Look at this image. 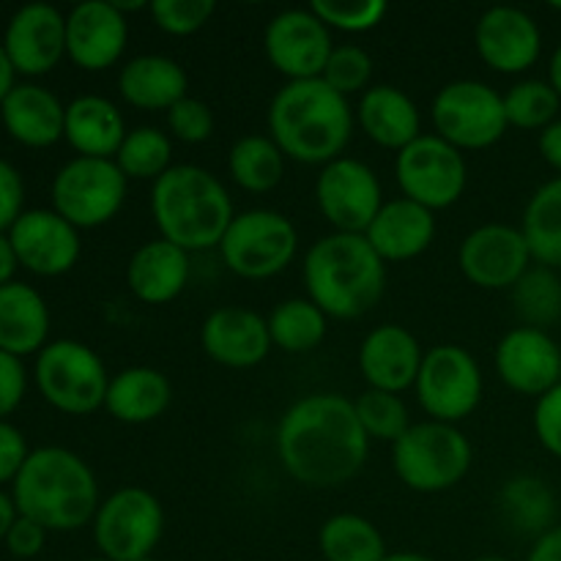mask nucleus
I'll return each mask as SVG.
<instances>
[{"label":"nucleus","instance_id":"obj_1","mask_svg":"<svg viewBox=\"0 0 561 561\" xmlns=\"http://www.w3.org/2000/svg\"><path fill=\"white\" fill-rule=\"evenodd\" d=\"M277 455L290 480L312 491H334L365 469L370 438L356 416L354 400L316 392L296 400L283 414Z\"/></svg>","mask_w":561,"mask_h":561},{"label":"nucleus","instance_id":"obj_2","mask_svg":"<svg viewBox=\"0 0 561 561\" xmlns=\"http://www.w3.org/2000/svg\"><path fill=\"white\" fill-rule=\"evenodd\" d=\"M268 137L279 146L285 159L299 164H323L345 157L356 118L348 99L316 80L285 82L272 96L266 113Z\"/></svg>","mask_w":561,"mask_h":561},{"label":"nucleus","instance_id":"obj_3","mask_svg":"<svg viewBox=\"0 0 561 561\" xmlns=\"http://www.w3.org/2000/svg\"><path fill=\"white\" fill-rule=\"evenodd\" d=\"M307 299L327 318L356 321L367 316L387 290V263L365 233H329L312 241L301 266Z\"/></svg>","mask_w":561,"mask_h":561},{"label":"nucleus","instance_id":"obj_4","mask_svg":"<svg viewBox=\"0 0 561 561\" xmlns=\"http://www.w3.org/2000/svg\"><path fill=\"white\" fill-rule=\"evenodd\" d=\"M16 513L47 531H77L93 524L102 496L91 466L66 447L31 449L11 482Z\"/></svg>","mask_w":561,"mask_h":561},{"label":"nucleus","instance_id":"obj_5","mask_svg":"<svg viewBox=\"0 0 561 561\" xmlns=\"http://www.w3.org/2000/svg\"><path fill=\"white\" fill-rule=\"evenodd\" d=\"M151 217L159 239L192 252L219 250L236 217L228 186L201 164H173L151 184Z\"/></svg>","mask_w":561,"mask_h":561},{"label":"nucleus","instance_id":"obj_6","mask_svg":"<svg viewBox=\"0 0 561 561\" xmlns=\"http://www.w3.org/2000/svg\"><path fill=\"white\" fill-rule=\"evenodd\" d=\"M471 460L474 449L469 436L447 422H414L392 444L394 474L414 493L453 491L466 480Z\"/></svg>","mask_w":561,"mask_h":561},{"label":"nucleus","instance_id":"obj_7","mask_svg":"<svg viewBox=\"0 0 561 561\" xmlns=\"http://www.w3.org/2000/svg\"><path fill=\"white\" fill-rule=\"evenodd\" d=\"M110 378L102 356L80 340H53L38 351L33 367L42 398L69 416H88L104 409Z\"/></svg>","mask_w":561,"mask_h":561},{"label":"nucleus","instance_id":"obj_8","mask_svg":"<svg viewBox=\"0 0 561 561\" xmlns=\"http://www.w3.org/2000/svg\"><path fill=\"white\" fill-rule=\"evenodd\" d=\"M299 230L274 208L239 211L219 241L225 268L241 279H272L294 263Z\"/></svg>","mask_w":561,"mask_h":561},{"label":"nucleus","instance_id":"obj_9","mask_svg":"<svg viewBox=\"0 0 561 561\" xmlns=\"http://www.w3.org/2000/svg\"><path fill=\"white\" fill-rule=\"evenodd\" d=\"M129 192V179L121 173L115 159L75 157L55 173L49 197L53 211L77 230H93L113 222Z\"/></svg>","mask_w":561,"mask_h":561},{"label":"nucleus","instance_id":"obj_10","mask_svg":"<svg viewBox=\"0 0 561 561\" xmlns=\"http://www.w3.org/2000/svg\"><path fill=\"white\" fill-rule=\"evenodd\" d=\"M93 542L110 561L151 559L164 535V507L146 488H118L93 515Z\"/></svg>","mask_w":561,"mask_h":561},{"label":"nucleus","instance_id":"obj_11","mask_svg":"<svg viewBox=\"0 0 561 561\" xmlns=\"http://www.w3.org/2000/svg\"><path fill=\"white\" fill-rule=\"evenodd\" d=\"M433 129L458 151H485L510 129L504 96L480 80H453L431 104Z\"/></svg>","mask_w":561,"mask_h":561},{"label":"nucleus","instance_id":"obj_12","mask_svg":"<svg viewBox=\"0 0 561 561\" xmlns=\"http://www.w3.org/2000/svg\"><path fill=\"white\" fill-rule=\"evenodd\" d=\"M414 389L422 411L431 420L458 425L480 409L485 378L469 348L442 343L425 351Z\"/></svg>","mask_w":561,"mask_h":561},{"label":"nucleus","instance_id":"obj_13","mask_svg":"<svg viewBox=\"0 0 561 561\" xmlns=\"http://www.w3.org/2000/svg\"><path fill=\"white\" fill-rule=\"evenodd\" d=\"M394 179L403 197L436 214L463 197L469 184V164L463 151L442 140L436 131L433 135L422 131L394 159Z\"/></svg>","mask_w":561,"mask_h":561},{"label":"nucleus","instance_id":"obj_14","mask_svg":"<svg viewBox=\"0 0 561 561\" xmlns=\"http://www.w3.org/2000/svg\"><path fill=\"white\" fill-rule=\"evenodd\" d=\"M316 203L334 233H365L387 201L381 179L370 164L340 157L318 170Z\"/></svg>","mask_w":561,"mask_h":561},{"label":"nucleus","instance_id":"obj_15","mask_svg":"<svg viewBox=\"0 0 561 561\" xmlns=\"http://www.w3.org/2000/svg\"><path fill=\"white\" fill-rule=\"evenodd\" d=\"M263 49L274 71L288 82L316 80L327 69V60L334 49L332 31L321 16L307 9H285L268 20L263 33Z\"/></svg>","mask_w":561,"mask_h":561},{"label":"nucleus","instance_id":"obj_16","mask_svg":"<svg viewBox=\"0 0 561 561\" xmlns=\"http://www.w3.org/2000/svg\"><path fill=\"white\" fill-rule=\"evenodd\" d=\"M458 266L471 285L482 290H513L535 266L524 230L488 222L471 230L458 250Z\"/></svg>","mask_w":561,"mask_h":561},{"label":"nucleus","instance_id":"obj_17","mask_svg":"<svg viewBox=\"0 0 561 561\" xmlns=\"http://www.w3.org/2000/svg\"><path fill=\"white\" fill-rule=\"evenodd\" d=\"M493 367L510 392L542 398L561 383V348L546 329L520 323L499 340Z\"/></svg>","mask_w":561,"mask_h":561},{"label":"nucleus","instance_id":"obj_18","mask_svg":"<svg viewBox=\"0 0 561 561\" xmlns=\"http://www.w3.org/2000/svg\"><path fill=\"white\" fill-rule=\"evenodd\" d=\"M9 241L22 268L38 277H60L82 255L80 230L53 208H27L9 230Z\"/></svg>","mask_w":561,"mask_h":561},{"label":"nucleus","instance_id":"obj_19","mask_svg":"<svg viewBox=\"0 0 561 561\" xmlns=\"http://www.w3.org/2000/svg\"><path fill=\"white\" fill-rule=\"evenodd\" d=\"M474 47L482 64L499 75H524L540 60L542 31L518 5H491L474 25Z\"/></svg>","mask_w":561,"mask_h":561},{"label":"nucleus","instance_id":"obj_20","mask_svg":"<svg viewBox=\"0 0 561 561\" xmlns=\"http://www.w3.org/2000/svg\"><path fill=\"white\" fill-rule=\"evenodd\" d=\"M129 20L115 0H82L66 14V58L82 71H104L124 58Z\"/></svg>","mask_w":561,"mask_h":561},{"label":"nucleus","instance_id":"obj_21","mask_svg":"<svg viewBox=\"0 0 561 561\" xmlns=\"http://www.w3.org/2000/svg\"><path fill=\"white\" fill-rule=\"evenodd\" d=\"M0 42L16 75H49L66 58V14L53 3L20 5Z\"/></svg>","mask_w":561,"mask_h":561},{"label":"nucleus","instance_id":"obj_22","mask_svg":"<svg viewBox=\"0 0 561 561\" xmlns=\"http://www.w3.org/2000/svg\"><path fill=\"white\" fill-rule=\"evenodd\" d=\"M201 345L206 356L230 370H250L272 354L268 321L250 307H217L201 327Z\"/></svg>","mask_w":561,"mask_h":561},{"label":"nucleus","instance_id":"obj_23","mask_svg":"<svg viewBox=\"0 0 561 561\" xmlns=\"http://www.w3.org/2000/svg\"><path fill=\"white\" fill-rule=\"evenodd\" d=\"M422 359H425V348L414 337V332L400 323H381V327L370 329L362 340L359 356H356L367 389L392 394L414 387L420 378Z\"/></svg>","mask_w":561,"mask_h":561},{"label":"nucleus","instance_id":"obj_24","mask_svg":"<svg viewBox=\"0 0 561 561\" xmlns=\"http://www.w3.org/2000/svg\"><path fill=\"white\" fill-rule=\"evenodd\" d=\"M365 239L387 266L414 261L436 241V214L403 195L392 197L365 230Z\"/></svg>","mask_w":561,"mask_h":561},{"label":"nucleus","instance_id":"obj_25","mask_svg":"<svg viewBox=\"0 0 561 561\" xmlns=\"http://www.w3.org/2000/svg\"><path fill=\"white\" fill-rule=\"evenodd\" d=\"M192 277L190 252L164 239H151L131 252L126 285L142 305L162 307L179 299Z\"/></svg>","mask_w":561,"mask_h":561},{"label":"nucleus","instance_id":"obj_26","mask_svg":"<svg viewBox=\"0 0 561 561\" xmlns=\"http://www.w3.org/2000/svg\"><path fill=\"white\" fill-rule=\"evenodd\" d=\"M0 121L20 146L49 148L64 140L66 104L38 82H16L0 102Z\"/></svg>","mask_w":561,"mask_h":561},{"label":"nucleus","instance_id":"obj_27","mask_svg":"<svg viewBox=\"0 0 561 561\" xmlns=\"http://www.w3.org/2000/svg\"><path fill=\"white\" fill-rule=\"evenodd\" d=\"M356 126L370 142L387 151H403L422 135V115L414 99L398 85H370L354 107Z\"/></svg>","mask_w":561,"mask_h":561},{"label":"nucleus","instance_id":"obj_28","mask_svg":"<svg viewBox=\"0 0 561 561\" xmlns=\"http://www.w3.org/2000/svg\"><path fill=\"white\" fill-rule=\"evenodd\" d=\"M118 93L129 107L142 113H168L190 96V77L179 60L159 53L135 55L118 71Z\"/></svg>","mask_w":561,"mask_h":561},{"label":"nucleus","instance_id":"obj_29","mask_svg":"<svg viewBox=\"0 0 561 561\" xmlns=\"http://www.w3.org/2000/svg\"><path fill=\"white\" fill-rule=\"evenodd\" d=\"M126 118L118 104L99 93H82L66 104L64 140L77 157L115 159L126 137Z\"/></svg>","mask_w":561,"mask_h":561},{"label":"nucleus","instance_id":"obj_30","mask_svg":"<svg viewBox=\"0 0 561 561\" xmlns=\"http://www.w3.org/2000/svg\"><path fill=\"white\" fill-rule=\"evenodd\" d=\"M173 403V383L162 370L148 365L124 367L110 378L104 409L121 425L157 422Z\"/></svg>","mask_w":561,"mask_h":561},{"label":"nucleus","instance_id":"obj_31","mask_svg":"<svg viewBox=\"0 0 561 561\" xmlns=\"http://www.w3.org/2000/svg\"><path fill=\"white\" fill-rule=\"evenodd\" d=\"M49 307L44 296L27 283L0 288V351L11 356L36 354L49 343Z\"/></svg>","mask_w":561,"mask_h":561},{"label":"nucleus","instance_id":"obj_32","mask_svg":"<svg viewBox=\"0 0 561 561\" xmlns=\"http://www.w3.org/2000/svg\"><path fill=\"white\" fill-rule=\"evenodd\" d=\"M318 551L327 561H383L389 557L378 526L359 513H337L323 520Z\"/></svg>","mask_w":561,"mask_h":561},{"label":"nucleus","instance_id":"obj_33","mask_svg":"<svg viewBox=\"0 0 561 561\" xmlns=\"http://www.w3.org/2000/svg\"><path fill=\"white\" fill-rule=\"evenodd\" d=\"M228 173L239 190L266 195L285 179V153L268 135H244L230 146Z\"/></svg>","mask_w":561,"mask_h":561},{"label":"nucleus","instance_id":"obj_34","mask_svg":"<svg viewBox=\"0 0 561 561\" xmlns=\"http://www.w3.org/2000/svg\"><path fill=\"white\" fill-rule=\"evenodd\" d=\"M537 266L561 272V175L537 186L520 222Z\"/></svg>","mask_w":561,"mask_h":561},{"label":"nucleus","instance_id":"obj_35","mask_svg":"<svg viewBox=\"0 0 561 561\" xmlns=\"http://www.w3.org/2000/svg\"><path fill=\"white\" fill-rule=\"evenodd\" d=\"M499 507L510 526L535 537L553 529V518H557V496L548 482L535 474L510 477L499 491Z\"/></svg>","mask_w":561,"mask_h":561},{"label":"nucleus","instance_id":"obj_36","mask_svg":"<svg viewBox=\"0 0 561 561\" xmlns=\"http://www.w3.org/2000/svg\"><path fill=\"white\" fill-rule=\"evenodd\" d=\"M266 321L274 348L294 356L316 351L327 340L329 332L327 312L316 301L307 299V296H294V299L279 301Z\"/></svg>","mask_w":561,"mask_h":561},{"label":"nucleus","instance_id":"obj_37","mask_svg":"<svg viewBox=\"0 0 561 561\" xmlns=\"http://www.w3.org/2000/svg\"><path fill=\"white\" fill-rule=\"evenodd\" d=\"M115 164L129 181H157L173 168V137L157 126H137L126 131Z\"/></svg>","mask_w":561,"mask_h":561},{"label":"nucleus","instance_id":"obj_38","mask_svg":"<svg viewBox=\"0 0 561 561\" xmlns=\"http://www.w3.org/2000/svg\"><path fill=\"white\" fill-rule=\"evenodd\" d=\"M513 307L524 327L546 329L561 318V277L548 266H531L513 288Z\"/></svg>","mask_w":561,"mask_h":561},{"label":"nucleus","instance_id":"obj_39","mask_svg":"<svg viewBox=\"0 0 561 561\" xmlns=\"http://www.w3.org/2000/svg\"><path fill=\"white\" fill-rule=\"evenodd\" d=\"M559 110L561 99L548 80L529 77V80H520L515 85H510V91L504 93L507 124L515 126V129L542 131L553 121H559Z\"/></svg>","mask_w":561,"mask_h":561},{"label":"nucleus","instance_id":"obj_40","mask_svg":"<svg viewBox=\"0 0 561 561\" xmlns=\"http://www.w3.org/2000/svg\"><path fill=\"white\" fill-rule=\"evenodd\" d=\"M354 409L370 442L394 444L411 425H414L409 414V405L403 403L400 394L392 392L365 389V392L354 400Z\"/></svg>","mask_w":561,"mask_h":561},{"label":"nucleus","instance_id":"obj_41","mask_svg":"<svg viewBox=\"0 0 561 561\" xmlns=\"http://www.w3.org/2000/svg\"><path fill=\"white\" fill-rule=\"evenodd\" d=\"M321 80L340 96H362L373 80V55L359 44H334Z\"/></svg>","mask_w":561,"mask_h":561},{"label":"nucleus","instance_id":"obj_42","mask_svg":"<svg viewBox=\"0 0 561 561\" xmlns=\"http://www.w3.org/2000/svg\"><path fill=\"white\" fill-rule=\"evenodd\" d=\"M310 9L329 31L367 33L381 25L389 5L383 0H316Z\"/></svg>","mask_w":561,"mask_h":561},{"label":"nucleus","instance_id":"obj_43","mask_svg":"<svg viewBox=\"0 0 561 561\" xmlns=\"http://www.w3.org/2000/svg\"><path fill=\"white\" fill-rule=\"evenodd\" d=\"M153 25L168 36H192L203 31L217 11L214 0H153L148 3Z\"/></svg>","mask_w":561,"mask_h":561},{"label":"nucleus","instance_id":"obj_44","mask_svg":"<svg viewBox=\"0 0 561 561\" xmlns=\"http://www.w3.org/2000/svg\"><path fill=\"white\" fill-rule=\"evenodd\" d=\"M168 129L173 140L186 142V146H201V142L211 140L217 118H214V110L208 107V102L184 96L168 110Z\"/></svg>","mask_w":561,"mask_h":561},{"label":"nucleus","instance_id":"obj_45","mask_svg":"<svg viewBox=\"0 0 561 561\" xmlns=\"http://www.w3.org/2000/svg\"><path fill=\"white\" fill-rule=\"evenodd\" d=\"M531 425H535V436L540 447L561 460V383H557L542 398H537Z\"/></svg>","mask_w":561,"mask_h":561},{"label":"nucleus","instance_id":"obj_46","mask_svg":"<svg viewBox=\"0 0 561 561\" xmlns=\"http://www.w3.org/2000/svg\"><path fill=\"white\" fill-rule=\"evenodd\" d=\"M27 392V370L20 356L0 351V420H9Z\"/></svg>","mask_w":561,"mask_h":561},{"label":"nucleus","instance_id":"obj_47","mask_svg":"<svg viewBox=\"0 0 561 561\" xmlns=\"http://www.w3.org/2000/svg\"><path fill=\"white\" fill-rule=\"evenodd\" d=\"M25 184L20 170L0 159V233H9L11 225L25 211Z\"/></svg>","mask_w":561,"mask_h":561},{"label":"nucleus","instance_id":"obj_48","mask_svg":"<svg viewBox=\"0 0 561 561\" xmlns=\"http://www.w3.org/2000/svg\"><path fill=\"white\" fill-rule=\"evenodd\" d=\"M27 455H31V449H27L20 427L11 425L9 420H0V488L11 485L16 480Z\"/></svg>","mask_w":561,"mask_h":561},{"label":"nucleus","instance_id":"obj_49","mask_svg":"<svg viewBox=\"0 0 561 561\" xmlns=\"http://www.w3.org/2000/svg\"><path fill=\"white\" fill-rule=\"evenodd\" d=\"M47 535L49 531L44 529L42 524H36V520L20 515V518L14 520V526L9 529V535H5L3 542H5V548H9L11 557L36 559L38 553L44 551V546H47Z\"/></svg>","mask_w":561,"mask_h":561},{"label":"nucleus","instance_id":"obj_50","mask_svg":"<svg viewBox=\"0 0 561 561\" xmlns=\"http://www.w3.org/2000/svg\"><path fill=\"white\" fill-rule=\"evenodd\" d=\"M537 148H540V157L546 159V164H551L561 175V118L540 131Z\"/></svg>","mask_w":561,"mask_h":561},{"label":"nucleus","instance_id":"obj_51","mask_svg":"<svg viewBox=\"0 0 561 561\" xmlns=\"http://www.w3.org/2000/svg\"><path fill=\"white\" fill-rule=\"evenodd\" d=\"M526 561H561V526H553L537 537Z\"/></svg>","mask_w":561,"mask_h":561},{"label":"nucleus","instance_id":"obj_52","mask_svg":"<svg viewBox=\"0 0 561 561\" xmlns=\"http://www.w3.org/2000/svg\"><path fill=\"white\" fill-rule=\"evenodd\" d=\"M16 268H20V261H16V252L11 247L9 233H0V288L14 283Z\"/></svg>","mask_w":561,"mask_h":561},{"label":"nucleus","instance_id":"obj_53","mask_svg":"<svg viewBox=\"0 0 561 561\" xmlns=\"http://www.w3.org/2000/svg\"><path fill=\"white\" fill-rule=\"evenodd\" d=\"M16 518H20V513H16L14 499H11V493H5L3 488H0V542L5 540V535H9V529L14 526Z\"/></svg>","mask_w":561,"mask_h":561},{"label":"nucleus","instance_id":"obj_54","mask_svg":"<svg viewBox=\"0 0 561 561\" xmlns=\"http://www.w3.org/2000/svg\"><path fill=\"white\" fill-rule=\"evenodd\" d=\"M14 85H16V71H14V66H11L9 55H5L3 42H0V102L9 96L11 88Z\"/></svg>","mask_w":561,"mask_h":561},{"label":"nucleus","instance_id":"obj_55","mask_svg":"<svg viewBox=\"0 0 561 561\" xmlns=\"http://www.w3.org/2000/svg\"><path fill=\"white\" fill-rule=\"evenodd\" d=\"M548 82H551L553 91H557L561 99V44L553 49L551 60H548Z\"/></svg>","mask_w":561,"mask_h":561},{"label":"nucleus","instance_id":"obj_56","mask_svg":"<svg viewBox=\"0 0 561 561\" xmlns=\"http://www.w3.org/2000/svg\"><path fill=\"white\" fill-rule=\"evenodd\" d=\"M383 561H436L425 553H416V551H392Z\"/></svg>","mask_w":561,"mask_h":561},{"label":"nucleus","instance_id":"obj_57","mask_svg":"<svg viewBox=\"0 0 561 561\" xmlns=\"http://www.w3.org/2000/svg\"><path fill=\"white\" fill-rule=\"evenodd\" d=\"M474 561H513V559H507V557H480Z\"/></svg>","mask_w":561,"mask_h":561},{"label":"nucleus","instance_id":"obj_58","mask_svg":"<svg viewBox=\"0 0 561 561\" xmlns=\"http://www.w3.org/2000/svg\"><path fill=\"white\" fill-rule=\"evenodd\" d=\"M551 9H553V11H561V0H553Z\"/></svg>","mask_w":561,"mask_h":561},{"label":"nucleus","instance_id":"obj_59","mask_svg":"<svg viewBox=\"0 0 561 561\" xmlns=\"http://www.w3.org/2000/svg\"><path fill=\"white\" fill-rule=\"evenodd\" d=\"M85 561H110V559H104V557H93V559H85Z\"/></svg>","mask_w":561,"mask_h":561},{"label":"nucleus","instance_id":"obj_60","mask_svg":"<svg viewBox=\"0 0 561 561\" xmlns=\"http://www.w3.org/2000/svg\"><path fill=\"white\" fill-rule=\"evenodd\" d=\"M142 561H157V559H153V557H151V559H142Z\"/></svg>","mask_w":561,"mask_h":561}]
</instances>
